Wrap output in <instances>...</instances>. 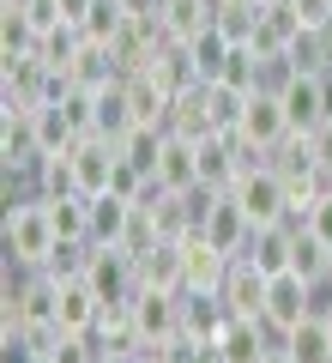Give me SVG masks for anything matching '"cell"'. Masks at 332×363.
Instances as JSON below:
<instances>
[{
	"instance_id": "cell-15",
	"label": "cell",
	"mask_w": 332,
	"mask_h": 363,
	"mask_svg": "<svg viewBox=\"0 0 332 363\" xmlns=\"http://www.w3.org/2000/svg\"><path fill=\"white\" fill-rule=\"evenodd\" d=\"M169 128L188 133V140L224 133V128H217V97H212V85H188V91H176V104H169Z\"/></svg>"
},
{
	"instance_id": "cell-36",
	"label": "cell",
	"mask_w": 332,
	"mask_h": 363,
	"mask_svg": "<svg viewBox=\"0 0 332 363\" xmlns=\"http://www.w3.org/2000/svg\"><path fill=\"white\" fill-rule=\"evenodd\" d=\"M326 285H332V267H326Z\"/></svg>"
},
{
	"instance_id": "cell-24",
	"label": "cell",
	"mask_w": 332,
	"mask_h": 363,
	"mask_svg": "<svg viewBox=\"0 0 332 363\" xmlns=\"http://www.w3.org/2000/svg\"><path fill=\"white\" fill-rule=\"evenodd\" d=\"M127 128H133L127 79H109V85H97V133H103V140H121Z\"/></svg>"
},
{
	"instance_id": "cell-4",
	"label": "cell",
	"mask_w": 332,
	"mask_h": 363,
	"mask_svg": "<svg viewBox=\"0 0 332 363\" xmlns=\"http://www.w3.org/2000/svg\"><path fill=\"white\" fill-rule=\"evenodd\" d=\"M308 315H314V285H308L302 272H272V279H266V309H260V321L284 339L290 327H302Z\"/></svg>"
},
{
	"instance_id": "cell-29",
	"label": "cell",
	"mask_w": 332,
	"mask_h": 363,
	"mask_svg": "<svg viewBox=\"0 0 332 363\" xmlns=\"http://www.w3.org/2000/svg\"><path fill=\"white\" fill-rule=\"evenodd\" d=\"M326 267H332V248L320 242V236H296V255H290V272H302L308 285H320V279H326Z\"/></svg>"
},
{
	"instance_id": "cell-10",
	"label": "cell",
	"mask_w": 332,
	"mask_h": 363,
	"mask_svg": "<svg viewBox=\"0 0 332 363\" xmlns=\"http://www.w3.org/2000/svg\"><path fill=\"white\" fill-rule=\"evenodd\" d=\"M217 363H266V351L278 345V333H272L266 321H242V315H230V321L217 327Z\"/></svg>"
},
{
	"instance_id": "cell-14",
	"label": "cell",
	"mask_w": 332,
	"mask_h": 363,
	"mask_svg": "<svg viewBox=\"0 0 332 363\" xmlns=\"http://www.w3.org/2000/svg\"><path fill=\"white\" fill-rule=\"evenodd\" d=\"M217 297H224V309H230V315L260 321V309H266V272H260L254 260H230V272H224Z\"/></svg>"
},
{
	"instance_id": "cell-12",
	"label": "cell",
	"mask_w": 332,
	"mask_h": 363,
	"mask_svg": "<svg viewBox=\"0 0 332 363\" xmlns=\"http://www.w3.org/2000/svg\"><path fill=\"white\" fill-rule=\"evenodd\" d=\"M103 309L109 303L91 291V279H61V291H55V321H61V333H97Z\"/></svg>"
},
{
	"instance_id": "cell-25",
	"label": "cell",
	"mask_w": 332,
	"mask_h": 363,
	"mask_svg": "<svg viewBox=\"0 0 332 363\" xmlns=\"http://www.w3.org/2000/svg\"><path fill=\"white\" fill-rule=\"evenodd\" d=\"M278 345L290 351V363H332V333H326V321H320V315H308L302 327H290Z\"/></svg>"
},
{
	"instance_id": "cell-19",
	"label": "cell",
	"mask_w": 332,
	"mask_h": 363,
	"mask_svg": "<svg viewBox=\"0 0 332 363\" xmlns=\"http://www.w3.org/2000/svg\"><path fill=\"white\" fill-rule=\"evenodd\" d=\"M139 267V291H181V242H157L145 255H133Z\"/></svg>"
},
{
	"instance_id": "cell-23",
	"label": "cell",
	"mask_w": 332,
	"mask_h": 363,
	"mask_svg": "<svg viewBox=\"0 0 332 363\" xmlns=\"http://www.w3.org/2000/svg\"><path fill=\"white\" fill-rule=\"evenodd\" d=\"M37 200L49 206V224H55V236H91V194L67 188V194H37Z\"/></svg>"
},
{
	"instance_id": "cell-34",
	"label": "cell",
	"mask_w": 332,
	"mask_h": 363,
	"mask_svg": "<svg viewBox=\"0 0 332 363\" xmlns=\"http://www.w3.org/2000/svg\"><path fill=\"white\" fill-rule=\"evenodd\" d=\"M121 6H127V18H151L164 0H121Z\"/></svg>"
},
{
	"instance_id": "cell-7",
	"label": "cell",
	"mask_w": 332,
	"mask_h": 363,
	"mask_svg": "<svg viewBox=\"0 0 332 363\" xmlns=\"http://www.w3.org/2000/svg\"><path fill=\"white\" fill-rule=\"evenodd\" d=\"M151 182H157V188H176V194L205 188V176H200V140H188V133L169 128V133H164V152H157Z\"/></svg>"
},
{
	"instance_id": "cell-26",
	"label": "cell",
	"mask_w": 332,
	"mask_h": 363,
	"mask_svg": "<svg viewBox=\"0 0 332 363\" xmlns=\"http://www.w3.org/2000/svg\"><path fill=\"white\" fill-rule=\"evenodd\" d=\"M164 133H169V128H145V121H133V128L115 140L121 164H133V169H145V176H151V169H157V152H164Z\"/></svg>"
},
{
	"instance_id": "cell-6",
	"label": "cell",
	"mask_w": 332,
	"mask_h": 363,
	"mask_svg": "<svg viewBox=\"0 0 332 363\" xmlns=\"http://www.w3.org/2000/svg\"><path fill=\"white\" fill-rule=\"evenodd\" d=\"M85 279H91V291H97L103 303H133V291H139V267H133V255L115 248V242H97Z\"/></svg>"
},
{
	"instance_id": "cell-8",
	"label": "cell",
	"mask_w": 332,
	"mask_h": 363,
	"mask_svg": "<svg viewBox=\"0 0 332 363\" xmlns=\"http://www.w3.org/2000/svg\"><path fill=\"white\" fill-rule=\"evenodd\" d=\"M115 164H121V152H115V140H103V133H85V140L73 145V188L79 194H109V182H115Z\"/></svg>"
},
{
	"instance_id": "cell-27",
	"label": "cell",
	"mask_w": 332,
	"mask_h": 363,
	"mask_svg": "<svg viewBox=\"0 0 332 363\" xmlns=\"http://www.w3.org/2000/svg\"><path fill=\"white\" fill-rule=\"evenodd\" d=\"M212 85H230V91H260V49L254 43H230V61Z\"/></svg>"
},
{
	"instance_id": "cell-1",
	"label": "cell",
	"mask_w": 332,
	"mask_h": 363,
	"mask_svg": "<svg viewBox=\"0 0 332 363\" xmlns=\"http://www.w3.org/2000/svg\"><path fill=\"white\" fill-rule=\"evenodd\" d=\"M0 242H6V272H37L55 255V224L49 206L37 200L30 182H6V218H0Z\"/></svg>"
},
{
	"instance_id": "cell-3",
	"label": "cell",
	"mask_w": 332,
	"mask_h": 363,
	"mask_svg": "<svg viewBox=\"0 0 332 363\" xmlns=\"http://www.w3.org/2000/svg\"><path fill=\"white\" fill-rule=\"evenodd\" d=\"M236 140H242L254 157H272L284 140H290V116H284L278 91H248L242 121H236Z\"/></svg>"
},
{
	"instance_id": "cell-35",
	"label": "cell",
	"mask_w": 332,
	"mask_h": 363,
	"mask_svg": "<svg viewBox=\"0 0 332 363\" xmlns=\"http://www.w3.org/2000/svg\"><path fill=\"white\" fill-rule=\"evenodd\" d=\"M266 363H290V351H284V345H272V351H266Z\"/></svg>"
},
{
	"instance_id": "cell-22",
	"label": "cell",
	"mask_w": 332,
	"mask_h": 363,
	"mask_svg": "<svg viewBox=\"0 0 332 363\" xmlns=\"http://www.w3.org/2000/svg\"><path fill=\"white\" fill-rule=\"evenodd\" d=\"M127 104H133V121H145V128H169V104H176V97H169L151 73H127Z\"/></svg>"
},
{
	"instance_id": "cell-9",
	"label": "cell",
	"mask_w": 332,
	"mask_h": 363,
	"mask_svg": "<svg viewBox=\"0 0 332 363\" xmlns=\"http://www.w3.org/2000/svg\"><path fill=\"white\" fill-rule=\"evenodd\" d=\"M224 272H230V255H224L205 230L181 236V291H217Z\"/></svg>"
},
{
	"instance_id": "cell-17",
	"label": "cell",
	"mask_w": 332,
	"mask_h": 363,
	"mask_svg": "<svg viewBox=\"0 0 332 363\" xmlns=\"http://www.w3.org/2000/svg\"><path fill=\"white\" fill-rule=\"evenodd\" d=\"M133 212H139V200L115 194V188H109V194H97V200H91V242H115V248H121Z\"/></svg>"
},
{
	"instance_id": "cell-18",
	"label": "cell",
	"mask_w": 332,
	"mask_h": 363,
	"mask_svg": "<svg viewBox=\"0 0 332 363\" xmlns=\"http://www.w3.org/2000/svg\"><path fill=\"white\" fill-rule=\"evenodd\" d=\"M230 321L217 291H181V333L188 339H217V327Z\"/></svg>"
},
{
	"instance_id": "cell-31",
	"label": "cell",
	"mask_w": 332,
	"mask_h": 363,
	"mask_svg": "<svg viewBox=\"0 0 332 363\" xmlns=\"http://www.w3.org/2000/svg\"><path fill=\"white\" fill-rule=\"evenodd\" d=\"M308 236H320V242L332 248V188L314 200V206H308Z\"/></svg>"
},
{
	"instance_id": "cell-20",
	"label": "cell",
	"mask_w": 332,
	"mask_h": 363,
	"mask_svg": "<svg viewBox=\"0 0 332 363\" xmlns=\"http://www.w3.org/2000/svg\"><path fill=\"white\" fill-rule=\"evenodd\" d=\"M73 25L85 30L91 43H103V49H109V43H115L121 30H127V6H121V0H79Z\"/></svg>"
},
{
	"instance_id": "cell-30",
	"label": "cell",
	"mask_w": 332,
	"mask_h": 363,
	"mask_svg": "<svg viewBox=\"0 0 332 363\" xmlns=\"http://www.w3.org/2000/svg\"><path fill=\"white\" fill-rule=\"evenodd\" d=\"M49 363H103V351H97V339L91 333H55V345L42 351Z\"/></svg>"
},
{
	"instance_id": "cell-32",
	"label": "cell",
	"mask_w": 332,
	"mask_h": 363,
	"mask_svg": "<svg viewBox=\"0 0 332 363\" xmlns=\"http://www.w3.org/2000/svg\"><path fill=\"white\" fill-rule=\"evenodd\" d=\"M296 6V18H302L308 30H320V25H332V0H290Z\"/></svg>"
},
{
	"instance_id": "cell-21",
	"label": "cell",
	"mask_w": 332,
	"mask_h": 363,
	"mask_svg": "<svg viewBox=\"0 0 332 363\" xmlns=\"http://www.w3.org/2000/svg\"><path fill=\"white\" fill-rule=\"evenodd\" d=\"M145 73H151L169 97H176V91H188V85H205L200 67H193V55H188V43H164V49H157V61L145 67Z\"/></svg>"
},
{
	"instance_id": "cell-13",
	"label": "cell",
	"mask_w": 332,
	"mask_h": 363,
	"mask_svg": "<svg viewBox=\"0 0 332 363\" xmlns=\"http://www.w3.org/2000/svg\"><path fill=\"white\" fill-rule=\"evenodd\" d=\"M278 104L290 116V133H314L326 121V85H320V73H290V85L278 91Z\"/></svg>"
},
{
	"instance_id": "cell-2",
	"label": "cell",
	"mask_w": 332,
	"mask_h": 363,
	"mask_svg": "<svg viewBox=\"0 0 332 363\" xmlns=\"http://www.w3.org/2000/svg\"><path fill=\"white\" fill-rule=\"evenodd\" d=\"M236 200H242V212L266 230V224H284L290 218V188H284V176H278V164H248L242 176H236V188H230Z\"/></svg>"
},
{
	"instance_id": "cell-33",
	"label": "cell",
	"mask_w": 332,
	"mask_h": 363,
	"mask_svg": "<svg viewBox=\"0 0 332 363\" xmlns=\"http://www.w3.org/2000/svg\"><path fill=\"white\" fill-rule=\"evenodd\" d=\"M308 145H314V164H320V169H332V116L320 121L314 133H308Z\"/></svg>"
},
{
	"instance_id": "cell-16",
	"label": "cell",
	"mask_w": 332,
	"mask_h": 363,
	"mask_svg": "<svg viewBox=\"0 0 332 363\" xmlns=\"http://www.w3.org/2000/svg\"><path fill=\"white\" fill-rule=\"evenodd\" d=\"M157 18H164L169 43H193L200 30L217 25V0H164V6H157Z\"/></svg>"
},
{
	"instance_id": "cell-28",
	"label": "cell",
	"mask_w": 332,
	"mask_h": 363,
	"mask_svg": "<svg viewBox=\"0 0 332 363\" xmlns=\"http://www.w3.org/2000/svg\"><path fill=\"white\" fill-rule=\"evenodd\" d=\"M188 55H193V67H200V79L212 85V79L224 73V61H230V37H224V30L212 25V30H200V37L188 43Z\"/></svg>"
},
{
	"instance_id": "cell-11",
	"label": "cell",
	"mask_w": 332,
	"mask_h": 363,
	"mask_svg": "<svg viewBox=\"0 0 332 363\" xmlns=\"http://www.w3.org/2000/svg\"><path fill=\"white\" fill-rule=\"evenodd\" d=\"M133 321H139L145 345L181 339V291H133Z\"/></svg>"
},
{
	"instance_id": "cell-5",
	"label": "cell",
	"mask_w": 332,
	"mask_h": 363,
	"mask_svg": "<svg viewBox=\"0 0 332 363\" xmlns=\"http://www.w3.org/2000/svg\"><path fill=\"white\" fill-rule=\"evenodd\" d=\"M200 230H205L217 248H224V255L236 260V255H248V242H254V230H260V224L248 218V212H242V200H236L230 188H224V194H212V200H205Z\"/></svg>"
}]
</instances>
